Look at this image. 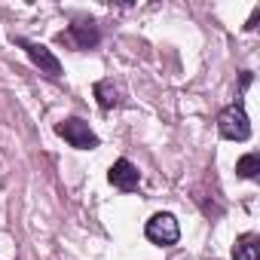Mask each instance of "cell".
Instances as JSON below:
<instances>
[{
  "label": "cell",
  "instance_id": "cell-1",
  "mask_svg": "<svg viewBox=\"0 0 260 260\" xmlns=\"http://www.w3.org/2000/svg\"><path fill=\"white\" fill-rule=\"evenodd\" d=\"M217 132L226 141H248L251 138V122H248V113H245L242 104H230V107L220 110V116H217Z\"/></svg>",
  "mask_w": 260,
  "mask_h": 260
},
{
  "label": "cell",
  "instance_id": "cell-2",
  "mask_svg": "<svg viewBox=\"0 0 260 260\" xmlns=\"http://www.w3.org/2000/svg\"><path fill=\"white\" fill-rule=\"evenodd\" d=\"M55 132H58L71 147H77V150H95V147H98V135L89 128V122L80 119V116L61 119V122L55 125Z\"/></svg>",
  "mask_w": 260,
  "mask_h": 260
},
{
  "label": "cell",
  "instance_id": "cell-3",
  "mask_svg": "<svg viewBox=\"0 0 260 260\" xmlns=\"http://www.w3.org/2000/svg\"><path fill=\"white\" fill-rule=\"evenodd\" d=\"M144 236H147L153 245H162V248H169V245H175V242L181 239V226H178L175 214H169V211H159V214H153V217L147 220V226H144Z\"/></svg>",
  "mask_w": 260,
  "mask_h": 260
},
{
  "label": "cell",
  "instance_id": "cell-4",
  "mask_svg": "<svg viewBox=\"0 0 260 260\" xmlns=\"http://www.w3.org/2000/svg\"><path fill=\"white\" fill-rule=\"evenodd\" d=\"M107 181H110L116 190H122V193H132V190H138V184H141V172L128 162V159H116V162L110 166V172H107Z\"/></svg>",
  "mask_w": 260,
  "mask_h": 260
},
{
  "label": "cell",
  "instance_id": "cell-5",
  "mask_svg": "<svg viewBox=\"0 0 260 260\" xmlns=\"http://www.w3.org/2000/svg\"><path fill=\"white\" fill-rule=\"evenodd\" d=\"M19 46L28 52V58H31V61H34V64H37V68H40L46 77H61V61H58V58H55V55H52V52H49L43 43L19 40Z\"/></svg>",
  "mask_w": 260,
  "mask_h": 260
},
{
  "label": "cell",
  "instance_id": "cell-6",
  "mask_svg": "<svg viewBox=\"0 0 260 260\" xmlns=\"http://www.w3.org/2000/svg\"><path fill=\"white\" fill-rule=\"evenodd\" d=\"M68 40H74L77 49H95L98 40H101V31H98V25L92 19H80V22H74L68 28Z\"/></svg>",
  "mask_w": 260,
  "mask_h": 260
},
{
  "label": "cell",
  "instance_id": "cell-7",
  "mask_svg": "<svg viewBox=\"0 0 260 260\" xmlns=\"http://www.w3.org/2000/svg\"><path fill=\"white\" fill-rule=\"evenodd\" d=\"M233 257L236 260H260V236H254V233L239 236L233 245Z\"/></svg>",
  "mask_w": 260,
  "mask_h": 260
},
{
  "label": "cell",
  "instance_id": "cell-8",
  "mask_svg": "<svg viewBox=\"0 0 260 260\" xmlns=\"http://www.w3.org/2000/svg\"><path fill=\"white\" fill-rule=\"evenodd\" d=\"M95 98L101 110H113L119 104V89L113 86V80H98L95 83Z\"/></svg>",
  "mask_w": 260,
  "mask_h": 260
},
{
  "label": "cell",
  "instance_id": "cell-9",
  "mask_svg": "<svg viewBox=\"0 0 260 260\" xmlns=\"http://www.w3.org/2000/svg\"><path fill=\"white\" fill-rule=\"evenodd\" d=\"M236 175L245 178V181H254L260 175V156L257 153H245L239 162H236Z\"/></svg>",
  "mask_w": 260,
  "mask_h": 260
}]
</instances>
